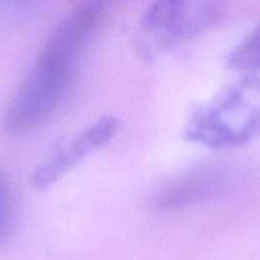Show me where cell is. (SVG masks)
<instances>
[{"instance_id": "52a82bcc", "label": "cell", "mask_w": 260, "mask_h": 260, "mask_svg": "<svg viewBox=\"0 0 260 260\" xmlns=\"http://www.w3.org/2000/svg\"><path fill=\"white\" fill-rule=\"evenodd\" d=\"M227 64L247 75L260 72V23L227 55Z\"/></svg>"}, {"instance_id": "ba28073f", "label": "cell", "mask_w": 260, "mask_h": 260, "mask_svg": "<svg viewBox=\"0 0 260 260\" xmlns=\"http://www.w3.org/2000/svg\"><path fill=\"white\" fill-rule=\"evenodd\" d=\"M37 8L35 3L29 2H0V24H14L24 21Z\"/></svg>"}, {"instance_id": "7a4b0ae2", "label": "cell", "mask_w": 260, "mask_h": 260, "mask_svg": "<svg viewBox=\"0 0 260 260\" xmlns=\"http://www.w3.org/2000/svg\"><path fill=\"white\" fill-rule=\"evenodd\" d=\"M222 2H155L146 8L139 21L137 49L145 58L190 40L219 23L225 15Z\"/></svg>"}, {"instance_id": "5b68a950", "label": "cell", "mask_w": 260, "mask_h": 260, "mask_svg": "<svg viewBox=\"0 0 260 260\" xmlns=\"http://www.w3.org/2000/svg\"><path fill=\"white\" fill-rule=\"evenodd\" d=\"M107 14L105 2H82L75 6L50 32L37 61L75 69L81 52L102 27Z\"/></svg>"}, {"instance_id": "6da1fadb", "label": "cell", "mask_w": 260, "mask_h": 260, "mask_svg": "<svg viewBox=\"0 0 260 260\" xmlns=\"http://www.w3.org/2000/svg\"><path fill=\"white\" fill-rule=\"evenodd\" d=\"M260 137V76L247 75L190 116L184 139L212 149L242 146Z\"/></svg>"}, {"instance_id": "9c48e42d", "label": "cell", "mask_w": 260, "mask_h": 260, "mask_svg": "<svg viewBox=\"0 0 260 260\" xmlns=\"http://www.w3.org/2000/svg\"><path fill=\"white\" fill-rule=\"evenodd\" d=\"M0 190H2V178H0Z\"/></svg>"}, {"instance_id": "8992f818", "label": "cell", "mask_w": 260, "mask_h": 260, "mask_svg": "<svg viewBox=\"0 0 260 260\" xmlns=\"http://www.w3.org/2000/svg\"><path fill=\"white\" fill-rule=\"evenodd\" d=\"M120 125L122 120L111 114L96 119L73 140L56 149L47 160L35 168L30 177L32 187L35 190H47L55 186L88 155L104 148L117 134Z\"/></svg>"}, {"instance_id": "3957f363", "label": "cell", "mask_w": 260, "mask_h": 260, "mask_svg": "<svg viewBox=\"0 0 260 260\" xmlns=\"http://www.w3.org/2000/svg\"><path fill=\"white\" fill-rule=\"evenodd\" d=\"M73 72L72 67L37 61L6 108V131L27 133L43 125L67 94Z\"/></svg>"}, {"instance_id": "277c9868", "label": "cell", "mask_w": 260, "mask_h": 260, "mask_svg": "<svg viewBox=\"0 0 260 260\" xmlns=\"http://www.w3.org/2000/svg\"><path fill=\"white\" fill-rule=\"evenodd\" d=\"M238 180L236 168L224 161L197 165L163 184L152 197L157 212H177L201 206L229 193Z\"/></svg>"}]
</instances>
